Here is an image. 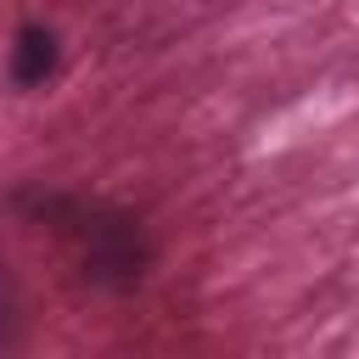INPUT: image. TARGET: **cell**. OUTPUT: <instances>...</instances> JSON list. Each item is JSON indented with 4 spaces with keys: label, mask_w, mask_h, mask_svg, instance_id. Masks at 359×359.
<instances>
[{
    "label": "cell",
    "mask_w": 359,
    "mask_h": 359,
    "mask_svg": "<svg viewBox=\"0 0 359 359\" xmlns=\"http://www.w3.org/2000/svg\"><path fill=\"white\" fill-rule=\"evenodd\" d=\"M50 73H56V34L39 28V22H28V28L17 34V50H11V79H17L22 90H39Z\"/></svg>",
    "instance_id": "obj_1"
}]
</instances>
